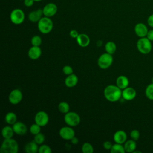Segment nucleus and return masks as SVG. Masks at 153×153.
<instances>
[{
  "mask_svg": "<svg viewBox=\"0 0 153 153\" xmlns=\"http://www.w3.org/2000/svg\"><path fill=\"white\" fill-rule=\"evenodd\" d=\"M105 97L109 102L118 101L122 97V91L117 85H109L105 87L103 91Z\"/></svg>",
  "mask_w": 153,
  "mask_h": 153,
  "instance_id": "nucleus-1",
  "label": "nucleus"
},
{
  "mask_svg": "<svg viewBox=\"0 0 153 153\" xmlns=\"http://www.w3.org/2000/svg\"><path fill=\"white\" fill-rule=\"evenodd\" d=\"M19 151V145L17 141L12 138L4 139L0 148L1 153H17Z\"/></svg>",
  "mask_w": 153,
  "mask_h": 153,
  "instance_id": "nucleus-2",
  "label": "nucleus"
},
{
  "mask_svg": "<svg viewBox=\"0 0 153 153\" xmlns=\"http://www.w3.org/2000/svg\"><path fill=\"white\" fill-rule=\"evenodd\" d=\"M38 28L40 32L47 34L50 33L53 28V23L48 17H42L38 22Z\"/></svg>",
  "mask_w": 153,
  "mask_h": 153,
  "instance_id": "nucleus-3",
  "label": "nucleus"
},
{
  "mask_svg": "<svg viewBox=\"0 0 153 153\" xmlns=\"http://www.w3.org/2000/svg\"><path fill=\"white\" fill-rule=\"evenodd\" d=\"M136 47L138 51L141 54H149L152 50L151 41L146 36L140 38L137 41Z\"/></svg>",
  "mask_w": 153,
  "mask_h": 153,
  "instance_id": "nucleus-4",
  "label": "nucleus"
},
{
  "mask_svg": "<svg viewBox=\"0 0 153 153\" xmlns=\"http://www.w3.org/2000/svg\"><path fill=\"white\" fill-rule=\"evenodd\" d=\"M113 62V57L112 54L105 53L100 55L97 60L99 67L103 69H106L111 66Z\"/></svg>",
  "mask_w": 153,
  "mask_h": 153,
  "instance_id": "nucleus-5",
  "label": "nucleus"
},
{
  "mask_svg": "<svg viewBox=\"0 0 153 153\" xmlns=\"http://www.w3.org/2000/svg\"><path fill=\"white\" fill-rule=\"evenodd\" d=\"M65 123L71 127L78 126L81 121L79 115L75 112H68L64 116Z\"/></svg>",
  "mask_w": 153,
  "mask_h": 153,
  "instance_id": "nucleus-6",
  "label": "nucleus"
},
{
  "mask_svg": "<svg viewBox=\"0 0 153 153\" xmlns=\"http://www.w3.org/2000/svg\"><path fill=\"white\" fill-rule=\"evenodd\" d=\"M25 13L21 9L16 8L13 10L10 16L11 22L15 25H20L24 22L25 20Z\"/></svg>",
  "mask_w": 153,
  "mask_h": 153,
  "instance_id": "nucleus-7",
  "label": "nucleus"
},
{
  "mask_svg": "<svg viewBox=\"0 0 153 153\" xmlns=\"http://www.w3.org/2000/svg\"><path fill=\"white\" fill-rule=\"evenodd\" d=\"M49 121L48 114L42 111L38 112L35 116V122L41 127L46 126Z\"/></svg>",
  "mask_w": 153,
  "mask_h": 153,
  "instance_id": "nucleus-8",
  "label": "nucleus"
},
{
  "mask_svg": "<svg viewBox=\"0 0 153 153\" xmlns=\"http://www.w3.org/2000/svg\"><path fill=\"white\" fill-rule=\"evenodd\" d=\"M23 98L22 91L19 89H14L9 94L8 100L13 105L18 104L21 102Z\"/></svg>",
  "mask_w": 153,
  "mask_h": 153,
  "instance_id": "nucleus-9",
  "label": "nucleus"
},
{
  "mask_svg": "<svg viewBox=\"0 0 153 153\" xmlns=\"http://www.w3.org/2000/svg\"><path fill=\"white\" fill-rule=\"evenodd\" d=\"M60 136L66 140H71L75 136V131L71 126H65L59 130Z\"/></svg>",
  "mask_w": 153,
  "mask_h": 153,
  "instance_id": "nucleus-10",
  "label": "nucleus"
},
{
  "mask_svg": "<svg viewBox=\"0 0 153 153\" xmlns=\"http://www.w3.org/2000/svg\"><path fill=\"white\" fill-rule=\"evenodd\" d=\"M42 10L44 16L51 17L54 16L57 12V7L55 4L50 2L44 7Z\"/></svg>",
  "mask_w": 153,
  "mask_h": 153,
  "instance_id": "nucleus-11",
  "label": "nucleus"
},
{
  "mask_svg": "<svg viewBox=\"0 0 153 153\" xmlns=\"http://www.w3.org/2000/svg\"><path fill=\"white\" fill-rule=\"evenodd\" d=\"M12 127L14 131V133H16L17 135H25L27 131V126L25 124L21 121H16L14 124H13Z\"/></svg>",
  "mask_w": 153,
  "mask_h": 153,
  "instance_id": "nucleus-12",
  "label": "nucleus"
},
{
  "mask_svg": "<svg viewBox=\"0 0 153 153\" xmlns=\"http://www.w3.org/2000/svg\"><path fill=\"white\" fill-rule=\"evenodd\" d=\"M134 32L139 38L145 37L148 32V29L145 24L143 23H138L134 26Z\"/></svg>",
  "mask_w": 153,
  "mask_h": 153,
  "instance_id": "nucleus-13",
  "label": "nucleus"
},
{
  "mask_svg": "<svg viewBox=\"0 0 153 153\" xmlns=\"http://www.w3.org/2000/svg\"><path fill=\"white\" fill-rule=\"evenodd\" d=\"M136 96V91L134 88L127 87L122 91V97L126 100H131Z\"/></svg>",
  "mask_w": 153,
  "mask_h": 153,
  "instance_id": "nucleus-14",
  "label": "nucleus"
},
{
  "mask_svg": "<svg viewBox=\"0 0 153 153\" xmlns=\"http://www.w3.org/2000/svg\"><path fill=\"white\" fill-rule=\"evenodd\" d=\"M43 10L42 9H38L36 10L32 11L28 14V19L32 22H38L42 17Z\"/></svg>",
  "mask_w": 153,
  "mask_h": 153,
  "instance_id": "nucleus-15",
  "label": "nucleus"
},
{
  "mask_svg": "<svg viewBox=\"0 0 153 153\" xmlns=\"http://www.w3.org/2000/svg\"><path fill=\"white\" fill-rule=\"evenodd\" d=\"M127 136L126 133L123 130H118L117 131L113 136L114 140L115 143L123 144L125 143L127 140Z\"/></svg>",
  "mask_w": 153,
  "mask_h": 153,
  "instance_id": "nucleus-16",
  "label": "nucleus"
},
{
  "mask_svg": "<svg viewBox=\"0 0 153 153\" xmlns=\"http://www.w3.org/2000/svg\"><path fill=\"white\" fill-rule=\"evenodd\" d=\"M41 49L39 46H32L28 51V56L30 59L36 60L41 55Z\"/></svg>",
  "mask_w": 153,
  "mask_h": 153,
  "instance_id": "nucleus-17",
  "label": "nucleus"
},
{
  "mask_svg": "<svg viewBox=\"0 0 153 153\" xmlns=\"http://www.w3.org/2000/svg\"><path fill=\"white\" fill-rule=\"evenodd\" d=\"M25 151L26 153H36L38 152V144L34 140H32L26 143L24 146Z\"/></svg>",
  "mask_w": 153,
  "mask_h": 153,
  "instance_id": "nucleus-18",
  "label": "nucleus"
},
{
  "mask_svg": "<svg viewBox=\"0 0 153 153\" xmlns=\"http://www.w3.org/2000/svg\"><path fill=\"white\" fill-rule=\"evenodd\" d=\"M78 81V76L74 74H72L71 75H68V76L65 78V84L66 87L71 88L75 87Z\"/></svg>",
  "mask_w": 153,
  "mask_h": 153,
  "instance_id": "nucleus-19",
  "label": "nucleus"
},
{
  "mask_svg": "<svg viewBox=\"0 0 153 153\" xmlns=\"http://www.w3.org/2000/svg\"><path fill=\"white\" fill-rule=\"evenodd\" d=\"M129 80L125 75H120L116 79V85L121 90L128 87Z\"/></svg>",
  "mask_w": 153,
  "mask_h": 153,
  "instance_id": "nucleus-20",
  "label": "nucleus"
},
{
  "mask_svg": "<svg viewBox=\"0 0 153 153\" xmlns=\"http://www.w3.org/2000/svg\"><path fill=\"white\" fill-rule=\"evenodd\" d=\"M78 44L82 47H87L90 42V38L85 33H81L79 34L78 37L76 38Z\"/></svg>",
  "mask_w": 153,
  "mask_h": 153,
  "instance_id": "nucleus-21",
  "label": "nucleus"
},
{
  "mask_svg": "<svg viewBox=\"0 0 153 153\" xmlns=\"http://www.w3.org/2000/svg\"><path fill=\"white\" fill-rule=\"evenodd\" d=\"M1 133L2 136L4 139H10L13 136L14 131L13 130V127L7 126L2 128Z\"/></svg>",
  "mask_w": 153,
  "mask_h": 153,
  "instance_id": "nucleus-22",
  "label": "nucleus"
},
{
  "mask_svg": "<svg viewBox=\"0 0 153 153\" xmlns=\"http://www.w3.org/2000/svg\"><path fill=\"white\" fill-rule=\"evenodd\" d=\"M126 152H133L136 148V141L130 139L125 142L124 145Z\"/></svg>",
  "mask_w": 153,
  "mask_h": 153,
  "instance_id": "nucleus-23",
  "label": "nucleus"
},
{
  "mask_svg": "<svg viewBox=\"0 0 153 153\" xmlns=\"http://www.w3.org/2000/svg\"><path fill=\"white\" fill-rule=\"evenodd\" d=\"M5 121L8 124H14L17 121V116L13 112H8L5 116Z\"/></svg>",
  "mask_w": 153,
  "mask_h": 153,
  "instance_id": "nucleus-24",
  "label": "nucleus"
},
{
  "mask_svg": "<svg viewBox=\"0 0 153 153\" xmlns=\"http://www.w3.org/2000/svg\"><path fill=\"white\" fill-rule=\"evenodd\" d=\"M105 51H106V53L111 54H113L116 51L117 46H116V44L114 42L108 41L105 44Z\"/></svg>",
  "mask_w": 153,
  "mask_h": 153,
  "instance_id": "nucleus-25",
  "label": "nucleus"
},
{
  "mask_svg": "<svg viewBox=\"0 0 153 153\" xmlns=\"http://www.w3.org/2000/svg\"><path fill=\"white\" fill-rule=\"evenodd\" d=\"M110 152L111 153H124L126 151L124 146L122 144L116 143L112 145Z\"/></svg>",
  "mask_w": 153,
  "mask_h": 153,
  "instance_id": "nucleus-26",
  "label": "nucleus"
},
{
  "mask_svg": "<svg viewBox=\"0 0 153 153\" xmlns=\"http://www.w3.org/2000/svg\"><path fill=\"white\" fill-rule=\"evenodd\" d=\"M69 105L66 102H62L58 105L59 111L63 114H66L67 112H68L69 111Z\"/></svg>",
  "mask_w": 153,
  "mask_h": 153,
  "instance_id": "nucleus-27",
  "label": "nucleus"
},
{
  "mask_svg": "<svg viewBox=\"0 0 153 153\" xmlns=\"http://www.w3.org/2000/svg\"><path fill=\"white\" fill-rule=\"evenodd\" d=\"M145 96L148 99L153 100V82L148 84L146 87Z\"/></svg>",
  "mask_w": 153,
  "mask_h": 153,
  "instance_id": "nucleus-28",
  "label": "nucleus"
},
{
  "mask_svg": "<svg viewBox=\"0 0 153 153\" xmlns=\"http://www.w3.org/2000/svg\"><path fill=\"white\" fill-rule=\"evenodd\" d=\"M81 149L83 153H93L94 151L93 146L88 142H85L83 143Z\"/></svg>",
  "mask_w": 153,
  "mask_h": 153,
  "instance_id": "nucleus-29",
  "label": "nucleus"
},
{
  "mask_svg": "<svg viewBox=\"0 0 153 153\" xmlns=\"http://www.w3.org/2000/svg\"><path fill=\"white\" fill-rule=\"evenodd\" d=\"M33 140L38 145H42L44 140H45V136L44 135L41 133H39L35 135H34V139Z\"/></svg>",
  "mask_w": 153,
  "mask_h": 153,
  "instance_id": "nucleus-30",
  "label": "nucleus"
},
{
  "mask_svg": "<svg viewBox=\"0 0 153 153\" xmlns=\"http://www.w3.org/2000/svg\"><path fill=\"white\" fill-rule=\"evenodd\" d=\"M29 131L30 133L33 135H35L39 133H40L41 131V126L37 124L36 123L33 124L30 126L29 128Z\"/></svg>",
  "mask_w": 153,
  "mask_h": 153,
  "instance_id": "nucleus-31",
  "label": "nucleus"
},
{
  "mask_svg": "<svg viewBox=\"0 0 153 153\" xmlns=\"http://www.w3.org/2000/svg\"><path fill=\"white\" fill-rule=\"evenodd\" d=\"M42 43V39L38 35H35L31 38V44L33 46H39Z\"/></svg>",
  "mask_w": 153,
  "mask_h": 153,
  "instance_id": "nucleus-32",
  "label": "nucleus"
},
{
  "mask_svg": "<svg viewBox=\"0 0 153 153\" xmlns=\"http://www.w3.org/2000/svg\"><path fill=\"white\" fill-rule=\"evenodd\" d=\"M38 152L39 153H51V149L47 145H41L39 147Z\"/></svg>",
  "mask_w": 153,
  "mask_h": 153,
  "instance_id": "nucleus-33",
  "label": "nucleus"
},
{
  "mask_svg": "<svg viewBox=\"0 0 153 153\" xmlns=\"http://www.w3.org/2000/svg\"><path fill=\"white\" fill-rule=\"evenodd\" d=\"M130 137L131 138V139L136 141L140 137V133L137 130L134 129L131 131V132L130 133Z\"/></svg>",
  "mask_w": 153,
  "mask_h": 153,
  "instance_id": "nucleus-34",
  "label": "nucleus"
},
{
  "mask_svg": "<svg viewBox=\"0 0 153 153\" xmlns=\"http://www.w3.org/2000/svg\"><path fill=\"white\" fill-rule=\"evenodd\" d=\"M62 71H63V72L66 75H69L73 74V69L72 68L71 66H70L69 65L65 66L63 68Z\"/></svg>",
  "mask_w": 153,
  "mask_h": 153,
  "instance_id": "nucleus-35",
  "label": "nucleus"
},
{
  "mask_svg": "<svg viewBox=\"0 0 153 153\" xmlns=\"http://www.w3.org/2000/svg\"><path fill=\"white\" fill-rule=\"evenodd\" d=\"M103 148L105 149H106V150H111V148L112 146V144L109 141H105V142H103Z\"/></svg>",
  "mask_w": 153,
  "mask_h": 153,
  "instance_id": "nucleus-36",
  "label": "nucleus"
},
{
  "mask_svg": "<svg viewBox=\"0 0 153 153\" xmlns=\"http://www.w3.org/2000/svg\"><path fill=\"white\" fill-rule=\"evenodd\" d=\"M147 23L150 27L153 28V14L148 16L147 19Z\"/></svg>",
  "mask_w": 153,
  "mask_h": 153,
  "instance_id": "nucleus-37",
  "label": "nucleus"
},
{
  "mask_svg": "<svg viewBox=\"0 0 153 153\" xmlns=\"http://www.w3.org/2000/svg\"><path fill=\"white\" fill-rule=\"evenodd\" d=\"M69 35L73 38H76L79 35V33L76 30H71L69 32Z\"/></svg>",
  "mask_w": 153,
  "mask_h": 153,
  "instance_id": "nucleus-38",
  "label": "nucleus"
},
{
  "mask_svg": "<svg viewBox=\"0 0 153 153\" xmlns=\"http://www.w3.org/2000/svg\"><path fill=\"white\" fill-rule=\"evenodd\" d=\"M23 1H24V2H23L24 5L27 7L32 6L33 4V2H35L33 0H23Z\"/></svg>",
  "mask_w": 153,
  "mask_h": 153,
  "instance_id": "nucleus-39",
  "label": "nucleus"
},
{
  "mask_svg": "<svg viewBox=\"0 0 153 153\" xmlns=\"http://www.w3.org/2000/svg\"><path fill=\"white\" fill-rule=\"evenodd\" d=\"M146 37L148 38L151 41H153V29L148 30Z\"/></svg>",
  "mask_w": 153,
  "mask_h": 153,
  "instance_id": "nucleus-40",
  "label": "nucleus"
},
{
  "mask_svg": "<svg viewBox=\"0 0 153 153\" xmlns=\"http://www.w3.org/2000/svg\"><path fill=\"white\" fill-rule=\"evenodd\" d=\"M71 143H72V144H74V145H77V144L78 143V142H79V140H78V139L76 137L74 136V137L71 140Z\"/></svg>",
  "mask_w": 153,
  "mask_h": 153,
  "instance_id": "nucleus-41",
  "label": "nucleus"
},
{
  "mask_svg": "<svg viewBox=\"0 0 153 153\" xmlns=\"http://www.w3.org/2000/svg\"><path fill=\"white\" fill-rule=\"evenodd\" d=\"M102 41H100V40H99V41H98L97 42V46H99V47H100V46H101L102 45Z\"/></svg>",
  "mask_w": 153,
  "mask_h": 153,
  "instance_id": "nucleus-42",
  "label": "nucleus"
},
{
  "mask_svg": "<svg viewBox=\"0 0 153 153\" xmlns=\"http://www.w3.org/2000/svg\"><path fill=\"white\" fill-rule=\"evenodd\" d=\"M35 2H39V1H41L42 0H33Z\"/></svg>",
  "mask_w": 153,
  "mask_h": 153,
  "instance_id": "nucleus-43",
  "label": "nucleus"
},
{
  "mask_svg": "<svg viewBox=\"0 0 153 153\" xmlns=\"http://www.w3.org/2000/svg\"><path fill=\"white\" fill-rule=\"evenodd\" d=\"M151 81H152V82H153V77L152 78V79H151Z\"/></svg>",
  "mask_w": 153,
  "mask_h": 153,
  "instance_id": "nucleus-44",
  "label": "nucleus"
},
{
  "mask_svg": "<svg viewBox=\"0 0 153 153\" xmlns=\"http://www.w3.org/2000/svg\"><path fill=\"white\" fill-rule=\"evenodd\" d=\"M20 1H21V0H20Z\"/></svg>",
  "mask_w": 153,
  "mask_h": 153,
  "instance_id": "nucleus-45",
  "label": "nucleus"
}]
</instances>
